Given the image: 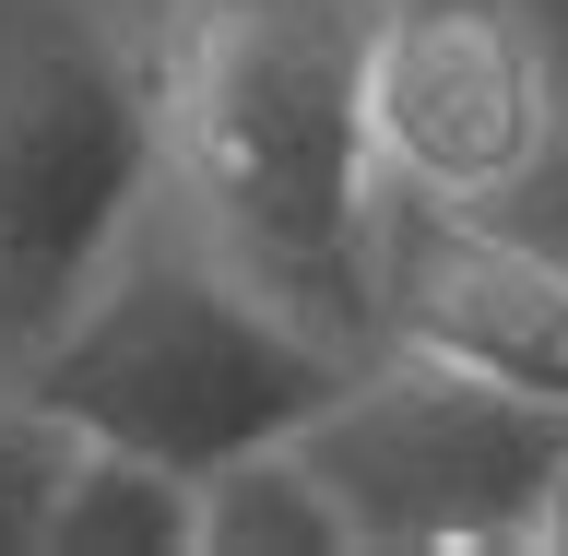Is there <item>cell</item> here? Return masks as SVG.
<instances>
[{"mask_svg":"<svg viewBox=\"0 0 568 556\" xmlns=\"http://www.w3.org/2000/svg\"><path fill=\"white\" fill-rule=\"evenodd\" d=\"M367 12L379 0H166L154 131L202 237L261 273L296 320L379 344V131H367Z\"/></svg>","mask_w":568,"mask_h":556,"instance_id":"1","label":"cell"},{"mask_svg":"<svg viewBox=\"0 0 568 556\" xmlns=\"http://www.w3.org/2000/svg\"><path fill=\"white\" fill-rule=\"evenodd\" d=\"M355 355L367 344L296 320L202 225L190 237H154L142 225L95 273V296L36 344V367L12 391L48 403L60 426H83V438H119V451H154L178 474H213V462H237V451L296 438L355 380Z\"/></svg>","mask_w":568,"mask_h":556,"instance_id":"2","label":"cell"},{"mask_svg":"<svg viewBox=\"0 0 568 556\" xmlns=\"http://www.w3.org/2000/svg\"><path fill=\"white\" fill-rule=\"evenodd\" d=\"M166 190L154 83L83 36L0 48V391L36 367Z\"/></svg>","mask_w":568,"mask_h":556,"instance_id":"3","label":"cell"},{"mask_svg":"<svg viewBox=\"0 0 568 556\" xmlns=\"http://www.w3.org/2000/svg\"><path fill=\"white\" fill-rule=\"evenodd\" d=\"M296 438L332 474L355 545H521L545 533V497L568 462L557 403L497 391L415 344H367L355 380Z\"/></svg>","mask_w":568,"mask_h":556,"instance_id":"4","label":"cell"},{"mask_svg":"<svg viewBox=\"0 0 568 556\" xmlns=\"http://www.w3.org/2000/svg\"><path fill=\"white\" fill-rule=\"evenodd\" d=\"M367 131L379 178L509 202L568 142V71L532 0H379L367 12Z\"/></svg>","mask_w":568,"mask_h":556,"instance_id":"5","label":"cell"},{"mask_svg":"<svg viewBox=\"0 0 568 556\" xmlns=\"http://www.w3.org/2000/svg\"><path fill=\"white\" fill-rule=\"evenodd\" d=\"M367 309L379 344L450 355L497 391H532L568 415V261L509 237L486 202L379 178V237H367Z\"/></svg>","mask_w":568,"mask_h":556,"instance_id":"6","label":"cell"},{"mask_svg":"<svg viewBox=\"0 0 568 556\" xmlns=\"http://www.w3.org/2000/svg\"><path fill=\"white\" fill-rule=\"evenodd\" d=\"M48 556H202V474L83 438L60 509H48Z\"/></svg>","mask_w":568,"mask_h":556,"instance_id":"7","label":"cell"},{"mask_svg":"<svg viewBox=\"0 0 568 556\" xmlns=\"http://www.w3.org/2000/svg\"><path fill=\"white\" fill-rule=\"evenodd\" d=\"M202 556H367L344 522L332 474L308 462V438L237 451L202 474Z\"/></svg>","mask_w":568,"mask_h":556,"instance_id":"8","label":"cell"},{"mask_svg":"<svg viewBox=\"0 0 568 556\" xmlns=\"http://www.w3.org/2000/svg\"><path fill=\"white\" fill-rule=\"evenodd\" d=\"M71 451H83V426L0 391V556H48V509L71 486Z\"/></svg>","mask_w":568,"mask_h":556,"instance_id":"9","label":"cell"},{"mask_svg":"<svg viewBox=\"0 0 568 556\" xmlns=\"http://www.w3.org/2000/svg\"><path fill=\"white\" fill-rule=\"evenodd\" d=\"M545 533L568 545V462H557V497H545Z\"/></svg>","mask_w":568,"mask_h":556,"instance_id":"10","label":"cell"}]
</instances>
